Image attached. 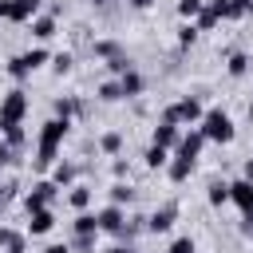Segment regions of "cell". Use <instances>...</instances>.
<instances>
[{
    "mask_svg": "<svg viewBox=\"0 0 253 253\" xmlns=\"http://www.w3.org/2000/svg\"><path fill=\"white\" fill-rule=\"evenodd\" d=\"M126 4H130V8H134V12H146V8H154V4H158V0H126Z\"/></svg>",
    "mask_w": 253,
    "mask_h": 253,
    "instance_id": "cell-43",
    "label": "cell"
},
{
    "mask_svg": "<svg viewBox=\"0 0 253 253\" xmlns=\"http://www.w3.org/2000/svg\"><path fill=\"white\" fill-rule=\"evenodd\" d=\"M24 241H28V233H20V229H12V225H0V253L12 249V245H24Z\"/></svg>",
    "mask_w": 253,
    "mask_h": 253,
    "instance_id": "cell-32",
    "label": "cell"
},
{
    "mask_svg": "<svg viewBox=\"0 0 253 253\" xmlns=\"http://www.w3.org/2000/svg\"><path fill=\"white\" fill-rule=\"evenodd\" d=\"M43 253H71V245H67V241H51Z\"/></svg>",
    "mask_w": 253,
    "mask_h": 253,
    "instance_id": "cell-42",
    "label": "cell"
},
{
    "mask_svg": "<svg viewBox=\"0 0 253 253\" xmlns=\"http://www.w3.org/2000/svg\"><path fill=\"white\" fill-rule=\"evenodd\" d=\"M241 237H249V241H253V217H241Z\"/></svg>",
    "mask_w": 253,
    "mask_h": 253,
    "instance_id": "cell-44",
    "label": "cell"
},
{
    "mask_svg": "<svg viewBox=\"0 0 253 253\" xmlns=\"http://www.w3.org/2000/svg\"><path fill=\"white\" fill-rule=\"evenodd\" d=\"M198 36H202V32H198V24H194V20H182V28H178V47H194V43H198Z\"/></svg>",
    "mask_w": 253,
    "mask_h": 253,
    "instance_id": "cell-31",
    "label": "cell"
},
{
    "mask_svg": "<svg viewBox=\"0 0 253 253\" xmlns=\"http://www.w3.org/2000/svg\"><path fill=\"white\" fill-rule=\"evenodd\" d=\"M206 202H210L213 210L229 206V182H225V178H210V186H206Z\"/></svg>",
    "mask_w": 253,
    "mask_h": 253,
    "instance_id": "cell-20",
    "label": "cell"
},
{
    "mask_svg": "<svg viewBox=\"0 0 253 253\" xmlns=\"http://www.w3.org/2000/svg\"><path fill=\"white\" fill-rule=\"evenodd\" d=\"M95 95H99V103H119V99H123V83H119V79H103V83L95 87Z\"/></svg>",
    "mask_w": 253,
    "mask_h": 253,
    "instance_id": "cell-26",
    "label": "cell"
},
{
    "mask_svg": "<svg viewBox=\"0 0 253 253\" xmlns=\"http://www.w3.org/2000/svg\"><path fill=\"white\" fill-rule=\"evenodd\" d=\"M71 233H99V217L91 210H79L75 221H71Z\"/></svg>",
    "mask_w": 253,
    "mask_h": 253,
    "instance_id": "cell-28",
    "label": "cell"
},
{
    "mask_svg": "<svg viewBox=\"0 0 253 253\" xmlns=\"http://www.w3.org/2000/svg\"><path fill=\"white\" fill-rule=\"evenodd\" d=\"M55 198H59V186H55L51 178H40V182H32V190H24V210L36 213V210L51 206Z\"/></svg>",
    "mask_w": 253,
    "mask_h": 253,
    "instance_id": "cell-6",
    "label": "cell"
},
{
    "mask_svg": "<svg viewBox=\"0 0 253 253\" xmlns=\"http://www.w3.org/2000/svg\"><path fill=\"white\" fill-rule=\"evenodd\" d=\"M103 253H134V241H115V245L103 249Z\"/></svg>",
    "mask_w": 253,
    "mask_h": 253,
    "instance_id": "cell-40",
    "label": "cell"
},
{
    "mask_svg": "<svg viewBox=\"0 0 253 253\" xmlns=\"http://www.w3.org/2000/svg\"><path fill=\"white\" fill-rule=\"evenodd\" d=\"M28 107H32V103H28V91H24V87L4 91V95H0V134L12 130V126H24Z\"/></svg>",
    "mask_w": 253,
    "mask_h": 253,
    "instance_id": "cell-4",
    "label": "cell"
},
{
    "mask_svg": "<svg viewBox=\"0 0 253 253\" xmlns=\"http://www.w3.org/2000/svg\"><path fill=\"white\" fill-rule=\"evenodd\" d=\"M75 178H79V162H71V158H59V162L51 166V182H55L59 190L75 186Z\"/></svg>",
    "mask_w": 253,
    "mask_h": 253,
    "instance_id": "cell-17",
    "label": "cell"
},
{
    "mask_svg": "<svg viewBox=\"0 0 253 253\" xmlns=\"http://www.w3.org/2000/svg\"><path fill=\"white\" fill-rule=\"evenodd\" d=\"M8 8H12V0H0V20H8Z\"/></svg>",
    "mask_w": 253,
    "mask_h": 253,
    "instance_id": "cell-46",
    "label": "cell"
},
{
    "mask_svg": "<svg viewBox=\"0 0 253 253\" xmlns=\"http://www.w3.org/2000/svg\"><path fill=\"white\" fill-rule=\"evenodd\" d=\"M95 217H99V233H111V237H115V233L126 225V217H130V213H126V206L107 202L103 210H95Z\"/></svg>",
    "mask_w": 253,
    "mask_h": 253,
    "instance_id": "cell-7",
    "label": "cell"
},
{
    "mask_svg": "<svg viewBox=\"0 0 253 253\" xmlns=\"http://www.w3.org/2000/svg\"><path fill=\"white\" fill-rule=\"evenodd\" d=\"M202 146H206V134H202V126H186L174 150H178V154H186V158H198V154H202Z\"/></svg>",
    "mask_w": 253,
    "mask_h": 253,
    "instance_id": "cell-14",
    "label": "cell"
},
{
    "mask_svg": "<svg viewBox=\"0 0 253 253\" xmlns=\"http://www.w3.org/2000/svg\"><path fill=\"white\" fill-rule=\"evenodd\" d=\"M202 134H206V142H217V146H229L233 138H237V126H233V115L229 111H221V107H206V115H202Z\"/></svg>",
    "mask_w": 253,
    "mask_h": 253,
    "instance_id": "cell-2",
    "label": "cell"
},
{
    "mask_svg": "<svg viewBox=\"0 0 253 253\" xmlns=\"http://www.w3.org/2000/svg\"><path fill=\"white\" fill-rule=\"evenodd\" d=\"M71 67H75V55H71V51H59V55H51V71H55V75H67Z\"/></svg>",
    "mask_w": 253,
    "mask_h": 253,
    "instance_id": "cell-34",
    "label": "cell"
},
{
    "mask_svg": "<svg viewBox=\"0 0 253 253\" xmlns=\"http://www.w3.org/2000/svg\"><path fill=\"white\" fill-rule=\"evenodd\" d=\"M241 178H249V182H253V158H245V166H241Z\"/></svg>",
    "mask_w": 253,
    "mask_h": 253,
    "instance_id": "cell-45",
    "label": "cell"
},
{
    "mask_svg": "<svg viewBox=\"0 0 253 253\" xmlns=\"http://www.w3.org/2000/svg\"><path fill=\"white\" fill-rule=\"evenodd\" d=\"M0 138H4V142H12L16 150H24V146H28V130H24V126H12V130H4Z\"/></svg>",
    "mask_w": 253,
    "mask_h": 253,
    "instance_id": "cell-37",
    "label": "cell"
},
{
    "mask_svg": "<svg viewBox=\"0 0 253 253\" xmlns=\"http://www.w3.org/2000/svg\"><path fill=\"white\" fill-rule=\"evenodd\" d=\"M107 198H111L115 206H130V202L138 198V190H134V186H130L126 178H115V186L107 190Z\"/></svg>",
    "mask_w": 253,
    "mask_h": 253,
    "instance_id": "cell-21",
    "label": "cell"
},
{
    "mask_svg": "<svg viewBox=\"0 0 253 253\" xmlns=\"http://www.w3.org/2000/svg\"><path fill=\"white\" fill-rule=\"evenodd\" d=\"M16 198H20V182H12V178H8V182H0V213H4Z\"/></svg>",
    "mask_w": 253,
    "mask_h": 253,
    "instance_id": "cell-33",
    "label": "cell"
},
{
    "mask_svg": "<svg viewBox=\"0 0 253 253\" xmlns=\"http://www.w3.org/2000/svg\"><path fill=\"white\" fill-rule=\"evenodd\" d=\"M119 83H123V99H138L142 91H146V79H142V71L138 67H130L126 75H115Z\"/></svg>",
    "mask_w": 253,
    "mask_h": 253,
    "instance_id": "cell-18",
    "label": "cell"
},
{
    "mask_svg": "<svg viewBox=\"0 0 253 253\" xmlns=\"http://www.w3.org/2000/svg\"><path fill=\"white\" fill-rule=\"evenodd\" d=\"M178 221V202H162L150 217H146V233H170Z\"/></svg>",
    "mask_w": 253,
    "mask_h": 253,
    "instance_id": "cell-8",
    "label": "cell"
},
{
    "mask_svg": "<svg viewBox=\"0 0 253 253\" xmlns=\"http://www.w3.org/2000/svg\"><path fill=\"white\" fill-rule=\"evenodd\" d=\"M194 24H198V32H213V28L221 24V12H217V8H213V4L206 0V8L198 12V20H194Z\"/></svg>",
    "mask_w": 253,
    "mask_h": 253,
    "instance_id": "cell-25",
    "label": "cell"
},
{
    "mask_svg": "<svg viewBox=\"0 0 253 253\" xmlns=\"http://www.w3.org/2000/svg\"><path fill=\"white\" fill-rule=\"evenodd\" d=\"M217 12H221V24L225 20H245V16H253V0H210Z\"/></svg>",
    "mask_w": 253,
    "mask_h": 253,
    "instance_id": "cell-15",
    "label": "cell"
},
{
    "mask_svg": "<svg viewBox=\"0 0 253 253\" xmlns=\"http://www.w3.org/2000/svg\"><path fill=\"white\" fill-rule=\"evenodd\" d=\"M111 174H115V178H126V158H115V162H111Z\"/></svg>",
    "mask_w": 253,
    "mask_h": 253,
    "instance_id": "cell-41",
    "label": "cell"
},
{
    "mask_svg": "<svg viewBox=\"0 0 253 253\" xmlns=\"http://www.w3.org/2000/svg\"><path fill=\"white\" fill-rule=\"evenodd\" d=\"M162 115H166V119H174L178 126H198V123H202V115H206V107H202V99H198V95H182V99H178V103H170Z\"/></svg>",
    "mask_w": 253,
    "mask_h": 253,
    "instance_id": "cell-5",
    "label": "cell"
},
{
    "mask_svg": "<svg viewBox=\"0 0 253 253\" xmlns=\"http://www.w3.org/2000/svg\"><path fill=\"white\" fill-rule=\"evenodd\" d=\"M229 206H237L241 217H253V182L249 178H233L229 182Z\"/></svg>",
    "mask_w": 253,
    "mask_h": 253,
    "instance_id": "cell-9",
    "label": "cell"
},
{
    "mask_svg": "<svg viewBox=\"0 0 253 253\" xmlns=\"http://www.w3.org/2000/svg\"><path fill=\"white\" fill-rule=\"evenodd\" d=\"M55 36H59L55 12H40V16L32 20V40H36V43H47V40H55Z\"/></svg>",
    "mask_w": 253,
    "mask_h": 253,
    "instance_id": "cell-12",
    "label": "cell"
},
{
    "mask_svg": "<svg viewBox=\"0 0 253 253\" xmlns=\"http://www.w3.org/2000/svg\"><path fill=\"white\" fill-rule=\"evenodd\" d=\"M194 166H198V158H186V154H170V162H166V174H170V182L174 186H182V182H190V174H194Z\"/></svg>",
    "mask_w": 253,
    "mask_h": 253,
    "instance_id": "cell-13",
    "label": "cell"
},
{
    "mask_svg": "<svg viewBox=\"0 0 253 253\" xmlns=\"http://www.w3.org/2000/svg\"><path fill=\"white\" fill-rule=\"evenodd\" d=\"M67 130H71V123H67V119H55V115L40 126V134H36V158H32L36 170H51V166L59 162V150H63Z\"/></svg>",
    "mask_w": 253,
    "mask_h": 253,
    "instance_id": "cell-1",
    "label": "cell"
},
{
    "mask_svg": "<svg viewBox=\"0 0 253 253\" xmlns=\"http://www.w3.org/2000/svg\"><path fill=\"white\" fill-rule=\"evenodd\" d=\"M51 229H55V210H51V206H43V210L28 213V225H24V233H28V237H47Z\"/></svg>",
    "mask_w": 253,
    "mask_h": 253,
    "instance_id": "cell-11",
    "label": "cell"
},
{
    "mask_svg": "<svg viewBox=\"0 0 253 253\" xmlns=\"http://www.w3.org/2000/svg\"><path fill=\"white\" fill-rule=\"evenodd\" d=\"M95 241H99V233H71V253H95Z\"/></svg>",
    "mask_w": 253,
    "mask_h": 253,
    "instance_id": "cell-30",
    "label": "cell"
},
{
    "mask_svg": "<svg viewBox=\"0 0 253 253\" xmlns=\"http://www.w3.org/2000/svg\"><path fill=\"white\" fill-rule=\"evenodd\" d=\"M202 8H206V0H178V16L182 20H198Z\"/></svg>",
    "mask_w": 253,
    "mask_h": 253,
    "instance_id": "cell-35",
    "label": "cell"
},
{
    "mask_svg": "<svg viewBox=\"0 0 253 253\" xmlns=\"http://www.w3.org/2000/svg\"><path fill=\"white\" fill-rule=\"evenodd\" d=\"M79 111H83V103H79L75 95H63V99H55V119H67V123H71Z\"/></svg>",
    "mask_w": 253,
    "mask_h": 253,
    "instance_id": "cell-27",
    "label": "cell"
},
{
    "mask_svg": "<svg viewBox=\"0 0 253 253\" xmlns=\"http://www.w3.org/2000/svg\"><path fill=\"white\" fill-rule=\"evenodd\" d=\"M99 150H103V154H111V158H119V150H123V134H119V130L99 134Z\"/></svg>",
    "mask_w": 253,
    "mask_h": 253,
    "instance_id": "cell-29",
    "label": "cell"
},
{
    "mask_svg": "<svg viewBox=\"0 0 253 253\" xmlns=\"http://www.w3.org/2000/svg\"><path fill=\"white\" fill-rule=\"evenodd\" d=\"M130 67H134V63H130V55H126V51H123V55H115V59H107V71H111V75H126Z\"/></svg>",
    "mask_w": 253,
    "mask_h": 253,
    "instance_id": "cell-36",
    "label": "cell"
},
{
    "mask_svg": "<svg viewBox=\"0 0 253 253\" xmlns=\"http://www.w3.org/2000/svg\"><path fill=\"white\" fill-rule=\"evenodd\" d=\"M4 253H28V241H24V245H12V249H4Z\"/></svg>",
    "mask_w": 253,
    "mask_h": 253,
    "instance_id": "cell-47",
    "label": "cell"
},
{
    "mask_svg": "<svg viewBox=\"0 0 253 253\" xmlns=\"http://www.w3.org/2000/svg\"><path fill=\"white\" fill-rule=\"evenodd\" d=\"M16 158H20V150H16L12 142H4V138H0V170H4V166H12Z\"/></svg>",
    "mask_w": 253,
    "mask_h": 253,
    "instance_id": "cell-38",
    "label": "cell"
},
{
    "mask_svg": "<svg viewBox=\"0 0 253 253\" xmlns=\"http://www.w3.org/2000/svg\"><path fill=\"white\" fill-rule=\"evenodd\" d=\"M43 63H51V51L43 47V43H36V47H28V51H20V55H12L8 63H4V71L16 79V83H24V79H32Z\"/></svg>",
    "mask_w": 253,
    "mask_h": 253,
    "instance_id": "cell-3",
    "label": "cell"
},
{
    "mask_svg": "<svg viewBox=\"0 0 253 253\" xmlns=\"http://www.w3.org/2000/svg\"><path fill=\"white\" fill-rule=\"evenodd\" d=\"M170 154H174V150H166V146H158V142H150V146H146V154H142V162H146L150 170H166V162H170Z\"/></svg>",
    "mask_w": 253,
    "mask_h": 253,
    "instance_id": "cell-24",
    "label": "cell"
},
{
    "mask_svg": "<svg viewBox=\"0 0 253 253\" xmlns=\"http://www.w3.org/2000/svg\"><path fill=\"white\" fill-rule=\"evenodd\" d=\"M182 130H186V126H178L174 119H166V115H162V119H158V126L150 130V142H158V146L174 150V146H178V138H182Z\"/></svg>",
    "mask_w": 253,
    "mask_h": 253,
    "instance_id": "cell-10",
    "label": "cell"
},
{
    "mask_svg": "<svg viewBox=\"0 0 253 253\" xmlns=\"http://www.w3.org/2000/svg\"><path fill=\"white\" fill-rule=\"evenodd\" d=\"M40 8H43V0H12L8 20H12V24H32V20L40 16Z\"/></svg>",
    "mask_w": 253,
    "mask_h": 253,
    "instance_id": "cell-16",
    "label": "cell"
},
{
    "mask_svg": "<svg viewBox=\"0 0 253 253\" xmlns=\"http://www.w3.org/2000/svg\"><path fill=\"white\" fill-rule=\"evenodd\" d=\"M166 253H198V245H194V237H178Z\"/></svg>",
    "mask_w": 253,
    "mask_h": 253,
    "instance_id": "cell-39",
    "label": "cell"
},
{
    "mask_svg": "<svg viewBox=\"0 0 253 253\" xmlns=\"http://www.w3.org/2000/svg\"><path fill=\"white\" fill-rule=\"evenodd\" d=\"M83 4H95V8H99V4H107V0H83Z\"/></svg>",
    "mask_w": 253,
    "mask_h": 253,
    "instance_id": "cell-48",
    "label": "cell"
},
{
    "mask_svg": "<svg viewBox=\"0 0 253 253\" xmlns=\"http://www.w3.org/2000/svg\"><path fill=\"white\" fill-rule=\"evenodd\" d=\"M123 51H126V47H123L119 40H95V43H91V55H95V59H103V63H107V59H115V55H123Z\"/></svg>",
    "mask_w": 253,
    "mask_h": 253,
    "instance_id": "cell-23",
    "label": "cell"
},
{
    "mask_svg": "<svg viewBox=\"0 0 253 253\" xmlns=\"http://www.w3.org/2000/svg\"><path fill=\"white\" fill-rule=\"evenodd\" d=\"M225 71H229L233 79H245V75L253 71V59H249L245 51H229V59H225Z\"/></svg>",
    "mask_w": 253,
    "mask_h": 253,
    "instance_id": "cell-22",
    "label": "cell"
},
{
    "mask_svg": "<svg viewBox=\"0 0 253 253\" xmlns=\"http://www.w3.org/2000/svg\"><path fill=\"white\" fill-rule=\"evenodd\" d=\"M91 198H95V190L87 186V182H75V186H67V206L79 213V210H91Z\"/></svg>",
    "mask_w": 253,
    "mask_h": 253,
    "instance_id": "cell-19",
    "label": "cell"
}]
</instances>
